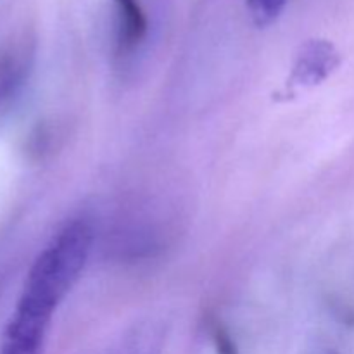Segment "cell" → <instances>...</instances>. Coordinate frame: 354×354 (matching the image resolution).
I'll return each mask as SVG.
<instances>
[{"label": "cell", "instance_id": "cell-1", "mask_svg": "<svg viewBox=\"0 0 354 354\" xmlns=\"http://www.w3.org/2000/svg\"><path fill=\"white\" fill-rule=\"evenodd\" d=\"M93 244V228L75 218L54 235L38 254L24 282L19 301L54 315L85 270Z\"/></svg>", "mask_w": 354, "mask_h": 354}, {"label": "cell", "instance_id": "cell-2", "mask_svg": "<svg viewBox=\"0 0 354 354\" xmlns=\"http://www.w3.org/2000/svg\"><path fill=\"white\" fill-rule=\"evenodd\" d=\"M52 313L17 303L6 332L0 354H41Z\"/></svg>", "mask_w": 354, "mask_h": 354}, {"label": "cell", "instance_id": "cell-3", "mask_svg": "<svg viewBox=\"0 0 354 354\" xmlns=\"http://www.w3.org/2000/svg\"><path fill=\"white\" fill-rule=\"evenodd\" d=\"M341 64V54L335 45L328 40L313 38L301 47L292 73H290V85L299 88H311L320 85L328 78Z\"/></svg>", "mask_w": 354, "mask_h": 354}, {"label": "cell", "instance_id": "cell-4", "mask_svg": "<svg viewBox=\"0 0 354 354\" xmlns=\"http://www.w3.org/2000/svg\"><path fill=\"white\" fill-rule=\"evenodd\" d=\"M30 69V54L24 48H9L0 52V116L23 92Z\"/></svg>", "mask_w": 354, "mask_h": 354}, {"label": "cell", "instance_id": "cell-5", "mask_svg": "<svg viewBox=\"0 0 354 354\" xmlns=\"http://www.w3.org/2000/svg\"><path fill=\"white\" fill-rule=\"evenodd\" d=\"M116 3V48L120 55H128L138 48L147 35V17L138 0H114Z\"/></svg>", "mask_w": 354, "mask_h": 354}, {"label": "cell", "instance_id": "cell-6", "mask_svg": "<svg viewBox=\"0 0 354 354\" xmlns=\"http://www.w3.org/2000/svg\"><path fill=\"white\" fill-rule=\"evenodd\" d=\"M286 3L287 0H248V10L256 26L266 28L279 19Z\"/></svg>", "mask_w": 354, "mask_h": 354}, {"label": "cell", "instance_id": "cell-7", "mask_svg": "<svg viewBox=\"0 0 354 354\" xmlns=\"http://www.w3.org/2000/svg\"><path fill=\"white\" fill-rule=\"evenodd\" d=\"M211 339L218 354H239V348L232 339L230 332L225 328L221 322H211Z\"/></svg>", "mask_w": 354, "mask_h": 354}, {"label": "cell", "instance_id": "cell-8", "mask_svg": "<svg viewBox=\"0 0 354 354\" xmlns=\"http://www.w3.org/2000/svg\"><path fill=\"white\" fill-rule=\"evenodd\" d=\"M330 354H337V353H330Z\"/></svg>", "mask_w": 354, "mask_h": 354}]
</instances>
